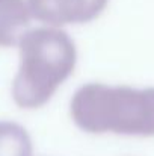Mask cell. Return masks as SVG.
<instances>
[{
  "label": "cell",
  "instance_id": "cell-1",
  "mask_svg": "<svg viewBox=\"0 0 154 156\" xmlns=\"http://www.w3.org/2000/svg\"><path fill=\"white\" fill-rule=\"evenodd\" d=\"M17 46L20 65L12 82V97L21 108H39L73 73L76 44L60 27L41 26L29 29Z\"/></svg>",
  "mask_w": 154,
  "mask_h": 156
},
{
  "label": "cell",
  "instance_id": "cell-4",
  "mask_svg": "<svg viewBox=\"0 0 154 156\" xmlns=\"http://www.w3.org/2000/svg\"><path fill=\"white\" fill-rule=\"evenodd\" d=\"M0 156H32L29 132L15 121H0Z\"/></svg>",
  "mask_w": 154,
  "mask_h": 156
},
{
  "label": "cell",
  "instance_id": "cell-2",
  "mask_svg": "<svg viewBox=\"0 0 154 156\" xmlns=\"http://www.w3.org/2000/svg\"><path fill=\"white\" fill-rule=\"evenodd\" d=\"M107 0H27L32 18L46 26L60 27L71 23H85L100 15Z\"/></svg>",
  "mask_w": 154,
  "mask_h": 156
},
{
  "label": "cell",
  "instance_id": "cell-3",
  "mask_svg": "<svg viewBox=\"0 0 154 156\" xmlns=\"http://www.w3.org/2000/svg\"><path fill=\"white\" fill-rule=\"evenodd\" d=\"M30 18L27 0H0V46H17L29 30Z\"/></svg>",
  "mask_w": 154,
  "mask_h": 156
}]
</instances>
